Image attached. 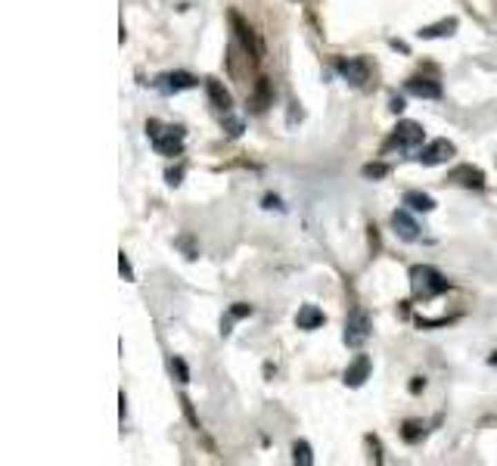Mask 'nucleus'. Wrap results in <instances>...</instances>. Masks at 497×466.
Here are the masks:
<instances>
[{
    "label": "nucleus",
    "instance_id": "393cba45",
    "mask_svg": "<svg viewBox=\"0 0 497 466\" xmlns=\"http://www.w3.org/2000/svg\"><path fill=\"white\" fill-rule=\"evenodd\" d=\"M264 208H277V211H283V202H280L277 196H264Z\"/></svg>",
    "mask_w": 497,
    "mask_h": 466
},
{
    "label": "nucleus",
    "instance_id": "4468645a",
    "mask_svg": "<svg viewBox=\"0 0 497 466\" xmlns=\"http://www.w3.org/2000/svg\"><path fill=\"white\" fill-rule=\"evenodd\" d=\"M205 90H208L211 106H215L217 112H224V115H227V112H230V106H233V99H230V93L224 90V84H221V81L208 78V81H205Z\"/></svg>",
    "mask_w": 497,
    "mask_h": 466
},
{
    "label": "nucleus",
    "instance_id": "0eeeda50",
    "mask_svg": "<svg viewBox=\"0 0 497 466\" xmlns=\"http://www.w3.org/2000/svg\"><path fill=\"white\" fill-rule=\"evenodd\" d=\"M153 84L159 87L162 93H180V90H190V87H196V78H193L190 72H168V75H159Z\"/></svg>",
    "mask_w": 497,
    "mask_h": 466
},
{
    "label": "nucleus",
    "instance_id": "2eb2a0df",
    "mask_svg": "<svg viewBox=\"0 0 497 466\" xmlns=\"http://www.w3.org/2000/svg\"><path fill=\"white\" fill-rule=\"evenodd\" d=\"M404 205H407L410 211H432L435 208V199L432 196H426V193H420V190H407L404 193Z\"/></svg>",
    "mask_w": 497,
    "mask_h": 466
},
{
    "label": "nucleus",
    "instance_id": "5701e85b",
    "mask_svg": "<svg viewBox=\"0 0 497 466\" xmlns=\"http://www.w3.org/2000/svg\"><path fill=\"white\" fill-rule=\"evenodd\" d=\"M224 128H227L230 137H240L242 134V122H236V118H227V124H224Z\"/></svg>",
    "mask_w": 497,
    "mask_h": 466
},
{
    "label": "nucleus",
    "instance_id": "423d86ee",
    "mask_svg": "<svg viewBox=\"0 0 497 466\" xmlns=\"http://www.w3.org/2000/svg\"><path fill=\"white\" fill-rule=\"evenodd\" d=\"M451 155H454V143L451 140H432V143H426V146L420 149L416 162H422V165H441V162H447Z\"/></svg>",
    "mask_w": 497,
    "mask_h": 466
},
{
    "label": "nucleus",
    "instance_id": "39448f33",
    "mask_svg": "<svg viewBox=\"0 0 497 466\" xmlns=\"http://www.w3.org/2000/svg\"><path fill=\"white\" fill-rule=\"evenodd\" d=\"M422 124H416V122H401L395 128V134L389 137V143H385V149H416L422 143Z\"/></svg>",
    "mask_w": 497,
    "mask_h": 466
},
{
    "label": "nucleus",
    "instance_id": "a878e982",
    "mask_svg": "<svg viewBox=\"0 0 497 466\" xmlns=\"http://www.w3.org/2000/svg\"><path fill=\"white\" fill-rule=\"evenodd\" d=\"M389 109H391V112H395V115H398V112H404V99H401V97H391V103H389Z\"/></svg>",
    "mask_w": 497,
    "mask_h": 466
},
{
    "label": "nucleus",
    "instance_id": "7ed1b4c3",
    "mask_svg": "<svg viewBox=\"0 0 497 466\" xmlns=\"http://www.w3.org/2000/svg\"><path fill=\"white\" fill-rule=\"evenodd\" d=\"M370 329H373L370 314H367V311H351L348 320H345V345L360 348L367 339H370Z\"/></svg>",
    "mask_w": 497,
    "mask_h": 466
},
{
    "label": "nucleus",
    "instance_id": "ddd939ff",
    "mask_svg": "<svg viewBox=\"0 0 497 466\" xmlns=\"http://www.w3.org/2000/svg\"><path fill=\"white\" fill-rule=\"evenodd\" d=\"M407 93H413V97L420 99H438L441 97V84L432 78H422V75H416V78L407 81Z\"/></svg>",
    "mask_w": 497,
    "mask_h": 466
},
{
    "label": "nucleus",
    "instance_id": "aec40b11",
    "mask_svg": "<svg viewBox=\"0 0 497 466\" xmlns=\"http://www.w3.org/2000/svg\"><path fill=\"white\" fill-rule=\"evenodd\" d=\"M389 174V165H382V162H370V165H364V177L367 180H379Z\"/></svg>",
    "mask_w": 497,
    "mask_h": 466
},
{
    "label": "nucleus",
    "instance_id": "f3484780",
    "mask_svg": "<svg viewBox=\"0 0 497 466\" xmlns=\"http://www.w3.org/2000/svg\"><path fill=\"white\" fill-rule=\"evenodd\" d=\"M292 460H295L298 466H311V463H314V454H311L308 441H295V445H292Z\"/></svg>",
    "mask_w": 497,
    "mask_h": 466
},
{
    "label": "nucleus",
    "instance_id": "a211bd4d",
    "mask_svg": "<svg viewBox=\"0 0 497 466\" xmlns=\"http://www.w3.org/2000/svg\"><path fill=\"white\" fill-rule=\"evenodd\" d=\"M168 367H171V373L177 376V382H180V385L190 382V367L184 364V358H171V360H168Z\"/></svg>",
    "mask_w": 497,
    "mask_h": 466
},
{
    "label": "nucleus",
    "instance_id": "6e6552de",
    "mask_svg": "<svg viewBox=\"0 0 497 466\" xmlns=\"http://www.w3.org/2000/svg\"><path fill=\"white\" fill-rule=\"evenodd\" d=\"M391 227H395V233L401 236L404 242H416V240H420V224L410 217L407 208H398L395 215H391Z\"/></svg>",
    "mask_w": 497,
    "mask_h": 466
},
{
    "label": "nucleus",
    "instance_id": "f257e3e1",
    "mask_svg": "<svg viewBox=\"0 0 497 466\" xmlns=\"http://www.w3.org/2000/svg\"><path fill=\"white\" fill-rule=\"evenodd\" d=\"M146 134L153 140V149L162 155H180L184 153V128L177 124H162L155 118L146 122Z\"/></svg>",
    "mask_w": 497,
    "mask_h": 466
},
{
    "label": "nucleus",
    "instance_id": "412c9836",
    "mask_svg": "<svg viewBox=\"0 0 497 466\" xmlns=\"http://www.w3.org/2000/svg\"><path fill=\"white\" fill-rule=\"evenodd\" d=\"M248 314H252V304L236 302L233 308H230V320H242V317H248Z\"/></svg>",
    "mask_w": 497,
    "mask_h": 466
},
{
    "label": "nucleus",
    "instance_id": "9d476101",
    "mask_svg": "<svg viewBox=\"0 0 497 466\" xmlns=\"http://www.w3.org/2000/svg\"><path fill=\"white\" fill-rule=\"evenodd\" d=\"M230 22H233V28H236V35H240L242 47H246V50H252V56H255V59H261V53H264V47H261L258 35H255V31L248 28V25L242 22L240 16H236V12H230Z\"/></svg>",
    "mask_w": 497,
    "mask_h": 466
},
{
    "label": "nucleus",
    "instance_id": "20e7f679",
    "mask_svg": "<svg viewBox=\"0 0 497 466\" xmlns=\"http://www.w3.org/2000/svg\"><path fill=\"white\" fill-rule=\"evenodd\" d=\"M335 72H339L351 87H364L367 81H370V62H367L364 56H348V59L335 62Z\"/></svg>",
    "mask_w": 497,
    "mask_h": 466
},
{
    "label": "nucleus",
    "instance_id": "f03ea898",
    "mask_svg": "<svg viewBox=\"0 0 497 466\" xmlns=\"http://www.w3.org/2000/svg\"><path fill=\"white\" fill-rule=\"evenodd\" d=\"M410 286H413V295L422 298V302L451 289V283L445 280V273L435 271V267H429V264H416L413 271H410Z\"/></svg>",
    "mask_w": 497,
    "mask_h": 466
},
{
    "label": "nucleus",
    "instance_id": "dca6fc26",
    "mask_svg": "<svg viewBox=\"0 0 497 466\" xmlns=\"http://www.w3.org/2000/svg\"><path fill=\"white\" fill-rule=\"evenodd\" d=\"M454 31H457V19H445V22L426 25V28L420 31V37H426V41H432V37H451Z\"/></svg>",
    "mask_w": 497,
    "mask_h": 466
},
{
    "label": "nucleus",
    "instance_id": "9b49d317",
    "mask_svg": "<svg viewBox=\"0 0 497 466\" xmlns=\"http://www.w3.org/2000/svg\"><path fill=\"white\" fill-rule=\"evenodd\" d=\"M447 177H451L454 184H460V186H469V190H482V186H485V174L478 171V168H472V165L454 168Z\"/></svg>",
    "mask_w": 497,
    "mask_h": 466
},
{
    "label": "nucleus",
    "instance_id": "cd10ccee",
    "mask_svg": "<svg viewBox=\"0 0 497 466\" xmlns=\"http://www.w3.org/2000/svg\"><path fill=\"white\" fill-rule=\"evenodd\" d=\"M488 364H491V367H497V351H494V354H491V358H488Z\"/></svg>",
    "mask_w": 497,
    "mask_h": 466
},
{
    "label": "nucleus",
    "instance_id": "b1692460",
    "mask_svg": "<svg viewBox=\"0 0 497 466\" xmlns=\"http://www.w3.org/2000/svg\"><path fill=\"white\" fill-rule=\"evenodd\" d=\"M165 177H168V184H171V186H177V184H180V177H184V168H171V171H168Z\"/></svg>",
    "mask_w": 497,
    "mask_h": 466
},
{
    "label": "nucleus",
    "instance_id": "f8f14e48",
    "mask_svg": "<svg viewBox=\"0 0 497 466\" xmlns=\"http://www.w3.org/2000/svg\"><path fill=\"white\" fill-rule=\"evenodd\" d=\"M323 323H327V314H323L320 308H317V304H302V308H298V314H295V327L298 329H320Z\"/></svg>",
    "mask_w": 497,
    "mask_h": 466
},
{
    "label": "nucleus",
    "instance_id": "bb28decb",
    "mask_svg": "<svg viewBox=\"0 0 497 466\" xmlns=\"http://www.w3.org/2000/svg\"><path fill=\"white\" fill-rule=\"evenodd\" d=\"M422 385H426V379H420V376H416V379H413V382H410V391H420V389H422Z\"/></svg>",
    "mask_w": 497,
    "mask_h": 466
},
{
    "label": "nucleus",
    "instance_id": "1a4fd4ad",
    "mask_svg": "<svg viewBox=\"0 0 497 466\" xmlns=\"http://www.w3.org/2000/svg\"><path fill=\"white\" fill-rule=\"evenodd\" d=\"M370 370H373L370 358H367V354H358V358L348 364V370H345V385H348V389H360V385L370 379Z\"/></svg>",
    "mask_w": 497,
    "mask_h": 466
},
{
    "label": "nucleus",
    "instance_id": "6ab92c4d",
    "mask_svg": "<svg viewBox=\"0 0 497 466\" xmlns=\"http://www.w3.org/2000/svg\"><path fill=\"white\" fill-rule=\"evenodd\" d=\"M267 103H271V87H267V78L258 81V93H255V109H267Z\"/></svg>",
    "mask_w": 497,
    "mask_h": 466
},
{
    "label": "nucleus",
    "instance_id": "4be33fe9",
    "mask_svg": "<svg viewBox=\"0 0 497 466\" xmlns=\"http://www.w3.org/2000/svg\"><path fill=\"white\" fill-rule=\"evenodd\" d=\"M118 271H121V277L124 280H134V267H130V261H128V255H118Z\"/></svg>",
    "mask_w": 497,
    "mask_h": 466
}]
</instances>
